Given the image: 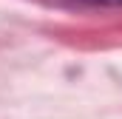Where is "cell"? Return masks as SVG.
<instances>
[{
	"label": "cell",
	"mask_w": 122,
	"mask_h": 119,
	"mask_svg": "<svg viewBox=\"0 0 122 119\" xmlns=\"http://www.w3.org/2000/svg\"><path fill=\"white\" fill-rule=\"evenodd\" d=\"M91 3H122V0H91Z\"/></svg>",
	"instance_id": "obj_1"
}]
</instances>
